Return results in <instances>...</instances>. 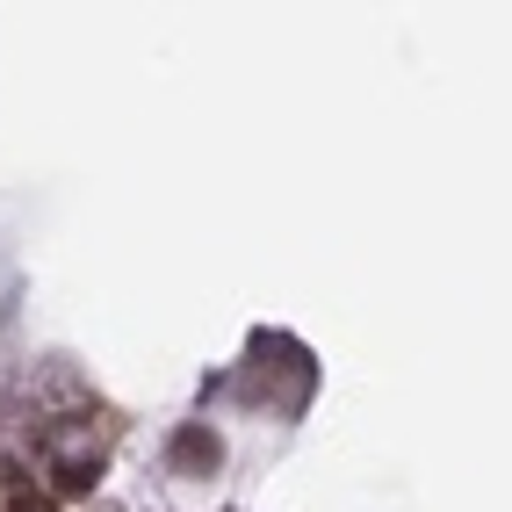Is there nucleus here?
I'll return each mask as SVG.
<instances>
[{"instance_id": "obj_2", "label": "nucleus", "mask_w": 512, "mask_h": 512, "mask_svg": "<svg viewBox=\"0 0 512 512\" xmlns=\"http://www.w3.org/2000/svg\"><path fill=\"white\" fill-rule=\"evenodd\" d=\"M94 476H101V462H87V455L58 462V498H87V491H94Z\"/></svg>"}, {"instance_id": "obj_3", "label": "nucleus", "mask_w": 512, "mask_h": 512, "mask_svg": "<svg viewBox=\"0 0 512 512\" xmlns=\"http://www.w3.org/2000/svg\"><path fill=\"white\" fill-rule=\"evenodd\" d=\"M15 512H58V505H44L37 491H15Z\"/></svg>"}, {"instance_id": "obj_1", "label": "nucleus", "mask_w": 512, "mask_h": 512, "mask_svg": "<svg viewBox=\"0 0 512 512\" xmlns=\"http://www.w3.org/2000/svg\"><path fill=\"white\" fill-rule=\"evenodd\" d=\"M217 462H224V448H217L210 426H181L174 433V469H202V476H210Z\"/></svg>"}]
</instances>
